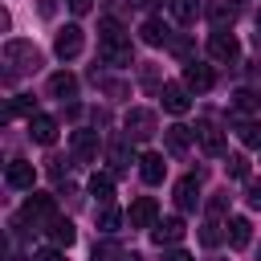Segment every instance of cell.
I'll list each match as a JSON object with an SVG mask.
<instances>
[{"mask_svg":"<svg viewBox=\"0 0 261 261\" xmlns=\"http://www.w3.org/2000/svg\"><path fill=\"white\" fill-rule=\"evenodd\" d=\"M98 53H102V61L114 65V69H126V65L135 61L130 37H126V29H122L114 16H106V20L98 24Z\"/></svg>","mask_w":261,"mask_h":261,"instance_id":"cell-1","label":"cell"},{"mask_svg":"<svg viewBox=\"0 0 261 261\" xmlns=\"http://www.w3.org/2000/svg\"><path fill=\"white\" fill-rule=\"evenodd\" d=\"M4 82H12L16 73H33L41 65V49L33 41H4Z\"/></svg>","mask_w":261,"mask_h":261,"instance_id":"cell-2","label":"cell"},{"mask_svg":"<svg viewBox=\"0 0 261 261\" xmlns=\"http://www.w3.org/2000/svg\"><path fill=\"white\" fill-rule=\"evenodd\" d=\"M122 135H126V143H147V139L155 135V110L130 106L126 118H122Z\"/></svg>","mask_w":261,"mask_h":261,"instance_id":"cell-3","label":"cell"},{"mask_svg":"<svg viewBox=\"0 0 261 261\" xmlns=\"http://www.w3.org/2000/svg\"><path fill=\"white\" fill-rule=\"evenodd\" d=\"M82 45H86V33H82V24H65V29L53 37V53H57L61 61H73V57L82 53Z\"/></svg>","mask_w":261,"mask_h":261,"instance_id":"cell-4","label":"cell"},{"mask_svg":"<svg viewBox=\"0 0 261 261\" xmlns=\"http://www.w3.org/2000/svg\"><path fill=\"white\" fill-rule=\"evenodd\" d=\"M208 57H212V61H237V57H241V41H237L228 29H216V33L208 37Z\"/></svg>","mask_w":261,"mask_h":261,"instance_id":"cell-5","label":"cell"},{"mask_svg":"<svg viewBox=\"0 0 261 261\" xmlns=\"http://www.w3.org/2000/svg\"><path fill=\"white\" fill-rule=\"evenodd\" d=\"M24 220H33V228H41V224H49L53 216H57V204H53V196H41V192H33L29 200H24V212H20Z\"/></svg>","mask_w":261,"mask_h":261,"instance_id":"cell-6","label":"cell"},{"mask_svg":"<svg viewBox=\"0 0 261 261\" xmlns=\"http://www.w3.org/2000/svg\"><path fill=\"white\" fill-rule=\"evenodd\" d=\"M4 179H8V188H16V192H33V184H37V167H33L29 159H12L8 171H4Z\"/></svg>","mask_w":261,"mask_h":261,"instance_id":"cell-7","label":"cell"},{"mask_svg":"<svg viewBox=\"0 0 261 261\" xmlns=\"http://www.w3.org/2000/svg\"><path fill=\"white\" fill-rule=\"evenodd\" d=\"M155 220H159V208H155L151 196H139L130 204V212H126V224L130 228H155Z\"/></svg>","mask_w":261,"mask_h":261,"instance_id":"cell-8","label":"cell"},{"mask_svg":"<svg viewBox=\"0 0 261 261\" xmlns=\"http://www.w3.org/2000/svg\"><path fill=\"white\" fill-rule=\"evenodd\" d=\"M212 65H204V61H188L184 65V86L192 90V94H204V90H212Z\"/></svg>","mask_w":261,"mask_h":261,"instance_id":"cell-9","label":"cell"},{"mask_svg":"<svg viewBox=\"0 0 261 261\" xmlns=\"http://www.w3.org/2000/svg\"><path fill=\"white\" fill-rule=\"evenodd\" d=\"M184 220L179 216H163V220H155V228H151V241L155 245H179L184 241Z\"/></svg>","mask_w":261,"mask_h":261,"instance_id":"cell-10","label":"cell"},{"mask_svg":"<svg viewBox=\"0 0 261 261\" xmlns=\"http://www.w3.org/2000/svg\"><path fill=\"white\" fill-rule=\"evenodd\" d=\"M159 94H163V110H171V114H184V110L192 106V98H188L192 90H188L184 82H163Z\"/></svg>","mask_w":261,"mask_h":261,"instance_id":"cell-11","label":"cell"},{"mask_svg":"<svg viewBox=\"0 0 261 261\" xmlns=\"http://www.w3.org/2000/svg\"><path fill=\"white\" fill-rule=\"evenodd\" d=\"M29 139L41 143V147H53V143H57V118H49V114H33V118H29Z\"/></svg>","mask_w":261,"mask_h":261,"instance_id":"cell-12","label":"cell"},{"mask_svg":"<svg viewBox=\"0 0 261 261\" xmlns=\"http://www.w3.org/2000/svg\"><path fill=\"white\" fill-rule=\"evenodd\" d=\"M175 204H179V212H192L200 204V171L196 175H184L175 184Z\"/></svg>","mask_w":261,"mask_h":261,"instance_id":"cell-13","label":"cell"},{"mask_svg":"<svg viewBox=\"0 0 261 261\" xmlns=\"http://www.w3.org/2000/svg\"><path fill=\"white\" fill-rule=\"evenodd\" d=\"M69 143H73V155L82 159V163H90V159H98V130H73L69 135Z\"/></svg>","mask_w":261,"mask_h":261,"instance_id":"cell-14","label":"cell"},{"mask_svg":"<svg viewBox=\"0 0 261 261\" xmlns=\"http://www.w3.org/2000/svg\"><path fill=\"white\" fill-rule=\"evenodd\" d=\"M139 37H143L147 45H155V49H159V45H171V24H163L159 16H147L143 29H139Z\"/></svg>","mask_w":261,"mask_h":261,"instance_id":"cell-15","label":"cell"},{"mask_svg":"<svg viewBox=\"0 0 261 261\" xmlns=\"http://www.w3.org/2000/svg\"><path fill=\"white\" fill-rule=\"evenodd\" d=\"M49 94H53L57 102H69V106H73V98H77V77L65 73V69L53 73V77H49Z\"/></svg>","mask_w":261,"mask_h":261,"instance_id":"cell-16","label":"cell"},{"mask_svg":"<svg viewBox=\"0 0 261 261\" xmlns=\"http://www.w3.org/2000/svg\"><path fill=\"white\" fill-rule=\"evenodd\" d=\"M139 175H143V184H163V175H167L163 155H159V151H147V155L139 159Z\"/></svg>","mask_w":261,"mask_h":261,"instance_id":"cell-17","label":"cell"},{"mask_svg":"<svg viewBox=\"0 0 261 261\" xmlns=\"http://www.w3.org/2000/svg\"><path fill=\"white\" fill-rule=\"evenodd\" d=\"M237 0H208V20H212V29H228L232 20H237Z\"/></svg>","mask_w":261,"mask_h":261,"instance_id":"cell-18","label":"cell"},{"mask_svg":"<svg viewBox=\"0 0 261 261\" xmlns=\"http://www.w3.org/2000/svg\"><path fill=\"white\" fill-rule=\"evenodd\" d=\"M45 232H49V241H53L57 249H69V245H73V237H77V232H73V224H69L65 216H53V220L45 224Z\"/></svg>","mask_w":261,"mask_h":261,"instance_id":"cell-19","label":"cell"},{"mask_svg":"<svg viewBox=\"0 0 261 261\" xmlns=\"http://www.w3.org/2000/svg\"><path fill=\"white\" fill-rule=\"evenodd\" d=\"M90 196H94V200L106 208V204L114 200V175H106V171H94V175H90Z\"/></svg>","mask_w":261,"mask_h":261,"instance_id":"cell-20","label":"cell"},{"mask_svg":"<svg viewBox=\"0 0 261 261\" xmlns=\"http://www.w3.org/2000/svg\"><path fill=\"white\" fill-rule=\"evenodd\" d=\"M196 139H200V147H204L208 155H220V151H224V135H220L212 122H200V126H196Z\"/></svg>","mask_w":261,"mask_h":261,"instance_id":"cell-21","label":"cell"},{"mask_svg":"<svg viewBox=\"0 0 261 261\" xmlns=\"http://www.w3.org/2000/svg\"><path fill=\"white\" fill-rule=\"evenodd\" d=\"M192 143H196V130H192V126H184V122L167 126V147H171L175 155H179V151H188Z\"/></svg>","mask_w":261,"mask_h":261,"instance_id":"cell-22","label":"cell"},{"mask_svg":"<svg viewBox=\"0 0 261 261\" xmlns=\"http://www.w3.org/2000/svg\"><path fill=\"white\" fill-rule=\"evenodd\" d=\"M249 237H253V224H249L245 216H232V220H228V245H232V249H245Z\"/></svg>","mask_w":261,"mask_h":261,"instance_id":"cell-23","label":"cell"},{"mask_svg":"<svg viewBox=\"0 0 261 261\" xmlns=\"http://www.w3.org/2000/svg\"><path fill=\"white\" fill-rule=\"evenodd\" d=\"M122 220H126V216H122L118 208H110V204H106V208L98 212V232H102V237H114V232L122 228Z\"/></svg>","mask_w":261,"mask_h":261,"instance_id":"cell-24","label":"cell"},{"mask_svg":"<svg viewBox=\"0 0 261 261\" xmlns=\"http://www.w3.org/2000/svg\"><path fill=\"white\" fill-rule=\"evenodd\" d=\"M237 139H241L245 147H261V122H257V118H241V122H237Z\"/></svg>","mask_w":261,"mask_h":261,"instance_id":"cell-25","label":"cell"},{"mask_svg":"<svg viewBox=\"0 0 261 261\" xmlns=\"http://www.w3.org/2000/svg\"><path fill=\"white\" fill-rule=\"evenodd\" d=\"M106 159H110V163H114V171H126V167H130V163H135V151H130V147H126V143H114V147H110V151H106Z\"/></svg>","mask_w":261,"mask_h":261,"instance_id":"cell-26","label":"cell"},{"mask_svg":"<svg viewBox=\"0 0 261 261\" xmlns=\"http://www.w3.org/2000/svg\"><path fill=\"white\" fill-rule=\"evenodd\" d=\"M171 12H175L179 24H192L200 16V0H171Z\"/></svg>","mask_w":261,"mask_h":261,"instance_id":"cell-27","label":"cell"},{"mask_svg":"<svg viewBox=\"0 0 261 261\" xmlns=\"http://www.w3.org/2000/svg\"><path fill=\"white\" fill-rule=\"evenodd\" d=\"M126 253L114 245V241H102V245H94V261H122Z\"/></svg>","mask_w":261,"mask_h":261,"instance_id":"cell-28","label":"cell"},{"mask_svg":"<svg viewBox=\"0 0 261 261\" xmlns=\"http://www.w3.org/2000/svg\"><path fill=\"white\" fill-rule=\"evenodd\" d=\"M167 49H171L179 61H196V57H192V41H188V37H171V45H167Z\"/></svg>","mask_w":261,"mask_h":261,"instance_id":"cell-29","label":"cell"},{"mask_svg":"<svg viewBox=\"0 0 261 261\" xmlns=\"http://www.w3.org/2000/svg\"><path fill=\"white\" fill-rule=\"evenodd\" d=\"M228 175L232 179H249V159L245 155H228Z\"/></svg>","mask_w":261,"mask_h":261,"instance_id":"cell-30","label":"cell"},{"mask_svg":"<svg viewBox=\"0 0 261 261\" xmlns=\"http://www.w3.org/2000/svg\"><path fill=\"white\" fill-rule=\"evenodd\" d=\"M257 102H261V98H257L253 90H237V94H232V106H237V110H253Z\"/></svg>","mask_w":261,"mask_h":261,"instance_id":"cell-31","label":"cell"},{"mask_svg":"<svg viewBox=\"0 0 261 261\" xmlns=\"http://www.w3.org/2000/svg\"><path fill=\"white\" fill-rule=\"evenodd\" d=\"M12 114H24V118H33V114H37L33 98H29V94H16V98H12Z\"/></svg>","mask_w":261,"mask_h":261,"instance_id":"cell-32","label":"cell"},{"mask_svg":"<svg viewBox=\"0 0 261 261\" xmlns=\"http://www.w3.org/2000/svg\"><path fill=\"white\" fill-rule=\"evenodd\" d=\"M224 212H228V192H216V196L208 200V216L216 220V216H224Z\"/></svg>","mask_w":261,"mask_h":261,"instance_id":"cell-33","label":"cell"},{"mask_svg":"<svg viewBox=\"0 0 261 261\" xmlns=\"http://www.w3.org/2000/svg\"><path fill=\"white\" fill-rule=\"evenodd\" d=\"M245 204L261 208V179H245Z\"/></svg>","mask_w":261,"mask_h":261,"instance_id":"cell-34","label":"cell"},{"mask_svg":"<svg viewBox=\"0 0 261 261\" xmlns=\"http://www.w3.org/2000/svg\"><path fill=\"white\" fill-rule=\"evenodd\" d=\"M200 241H204V245H216V241H220V224H216V220H208V224H204V232H200Z\"/></svg>","mask_w":261,"mask_h":261,"instance_id":"cell-35","label":"cell"},{"mask_svg":"<svg viewBox=\"0 0 261 261\" xmlns=\"http://www.w3.org/2000/svg\"><path fill=\"white\" fill-rule=\"evenodd\" d=\"M37 261H65V253H61L57 245H49V249H41V253H37Z\"/></svg>","mask_w":261,"mask_h":261,"instance_id":"cell-36","label":"cell"},{"mask_svg":"<svg viewBox=\"0 0 261 261\" xmlns=\"http://www.w3.org/2000/svg\"><path fill=\"white\" fill-rule=\"evenodd\" d=\"M163 261H192V257H188L184 249H167V253H163Z\"/></svg>","mask_w":261,"mask_h":261,"instance_id":"cell-37","label":"cell"},{"mask_svg":"<svg viewBox=\"0 0 261 261\" xmlns=\"http://www.w3.org/2000/svg\"><path fill=\"white\" fill-rule=\"evenodd\" d=\"M90 4H94V0H69V8H73L77 16H82V12H90Z\"/></svg>","mask_w":261,"mask_h":261,"instance_id":"cell-38","label":"cell"},{"mask_svg":"<svg viewBox=\"0 0 261 261\" xmlns=\"http://www.w3.org/2000/svg\"><path fill=\"white\" fill-rule=\"evenodd\" d=\"M41 12H45V16H53V0H41Z\"/></svg>","mask_w":261,"mask_h":261,"instance_id":"cell-39","label":"cell"},{"mask_svg":"<svg viewBox=\"0 0 261 261\" xmlns=\"http://www.w3.org/2000/svg\"><path fill=\"white\" fill-rule=\"evenodd\" d=\"M122 261H143V257H139V253H126V257H122Z\"/></svg>","mask_w":261,"mask_h":261,"instance_id":"cell-40","label":"cell"},{"mask_svg":"<svg viewBox=\"0 0 261 261\" xmlns=\"http://www.w3.org/2000/svg\"><path fill=\"white\" fill-rule=\"evenodd\" d=\"M139 4H163V0H139Z\"/></svg>","mask_w":261,"mask_h":261,"instance_id":"cell-41","label":"cell"},{"mask_svg":"<svg viewBox=\"0 0 261 261\" xmlns=\"http://www.w3.org/2000/svg\"><path fill=\"white\" fill-rule=\"evenodd\" d=\"M257 33H261V12H257Z\"/></svg>","mask_w":261,"mask_h":261,"instance_id":"cell-42","label":"cell"}]
</instances>
